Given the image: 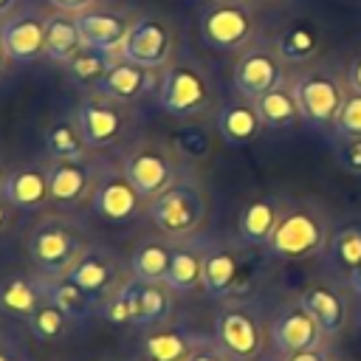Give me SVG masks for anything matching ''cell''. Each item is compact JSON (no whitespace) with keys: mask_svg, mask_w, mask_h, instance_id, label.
<instances>
[{"mask_svg":"<svg viewBox=\"0 0 361 361\" xmlns=\"http://www.w3.org/2000/svg\"><path fill=\"white\" fill-rule=\"evenodd\" d=\"M42 288H45V299L54 302L62 313H68L76 324L102 319V305L85 288H79L71 276H54V279L42 276Z\"/></svg>","mask_w":361,"mask_h":361,"instance_id":"cell-24","label":"cell"},{"mask_svg":"<svg viewBox=\"0 0 361 361\" xmlns=\"http://www.w3.org/2000/svg\"><path fill=\"white\" fill-rule=\"evenodd\" d=\"M279 54L271 48H251L245 51L237 65H234V87L240 96H245L248 102L259 99L262 93L274 90L276 85H282V68H279Z\"/></svg>","mask_w":361,"mask_h":361,"instance_id":"cell-17","label":"cell"},{"mask_svg":"<svg viewBox=\"0 0 361 361\" xmlns=\"http://www.w3.org/2000/svg\"><path fill=\"white\" fill-rule=\"evenodd\" d=\"M212 104V82L206 71L192 59H169L158 82V107L166 116L189 118L200 116Z\"/></svg>","mask_w":361,"mask_h":361,"instance_id":"cell-3","label":"cell"},{"mask_svg":"<svg viewBox=\"0 0 361 361\" xmlns=\"http://www.w3.org/2000/svg\"><path fill=\"white\" fill-rule=\"evenodd\" d=\"M73 319L68 316V313H62L54 302H42L28 319H25V330H28V336L34 338V341H39V344H56V341H62V338H68L71 336V330H73Z\"/></svg>","mask_w":361,"mask_h":361,"instance_id":"cell-33","label":"cell"},{"mask_svg":"<svg viewBox=\"0 0 361 361\" xmlns=\"http://www.w3.org/2000/svg\"><path fill=\"white\" fill-rule=\"evenodd\" d=\"M203 254H206V240L197 234L172 243L169 271L164 282L175 296L195 293L203 285Z\"/></svg>","mask_w":361,"mask_h":361,"instance_id":"cell-23","label":"cell"},{"mask_svg":"<svg viewBox=\"0 0 361 361\" xmlns=\"http://www.w3.org/2000/svg\"><path fill=\"white\" fill-rule=\"evenodd\" d=\"M0 195L8 200L11 209L39 212L45 203H51L48 164H23V166L11 169L3 180Z\"/></svg>","mask_w":361,"mask_h":361,"instance_id":"cell-19","label":"cell"},{"mask_svg":"<svg viewBox=\"0 0 361 361\" xmlns=\"http://www.w3.org/2000/svg\"><path fill=\"white\" fill-rule=\"evenodd\" d=\"M87 243L90 240L85 237V231L73 220H68L62 212L48 214L28 234L25 251H28L31 271H37L45 279L65 276L79 259V254L87 248Z\"/></svg>","mask_w":361,"mask_h":361,"instance_id":"cell-2","label":"cell"},{"mask_svg":"<svg viewBox=\"0 0 361 361\" xmlns=\"http://www.w3.org/2000/svg\"><path fill=\"white\" fill-rule=\"evenodd\" d=\"M214 3H226V0H214Z\"/></svg>","mask_w":361,"mask_h":361,"instance_id":"cell-53","label":"cell"},{"mask_svg":"<svg viewBox=\"0 0 361 361\" xmlns=\"http://www.w3.org/2000/svg\"><path fill=\"white\" fill-rule=\"evenodd\" d=\"M254 107L259 113V121L265 127H274V130H285L302 118L296 93L288 85H276L274 90L262 93L259 99H254Z\"/></svg>","mask_w":361,"mask_h":361,"instance_id":"cell-31","label":"cell"},{"mask_svg":"<svg viewBox=\"0 0 361 361\" xmlns=\"http://www.w3.org/2000/svg\"><path fill=\"white\" fill-rule=\"evenodd\" d=\"M327 240L322 220L305 209L285 212L268 240V254L276 259H305L313 257Z\"/></svg>","mask_w":361,"mask_h":361,"instance_id":"cell-10","label":"cell"},{"mask_svg":"<svg viewBox=\"0 0 361 361\" xmlns=\"http://www.w3.org/2000/svg\"><path fill=\"white\" fill-rule=\"evenodd\" d=\"M93 90L102 93V96H110L116 102L133 104V102H141L149 90H158V85H155V71L152 68H144V65H135V62L118 56L110 65V71L96 82Z\"/></svg>","mask_w":361,"mask_h":361,"instance_id":"cell-20","label":"cell"},{"mask_svg":"<svg viewBox=\"0 0 361 361\" xmlns=\"http://www.w3.org/2000/svg\"><path fill=\"white\" fill-rule=\"evenodd\" d=\"M189 361H231V355L214 341V336H209L195 353H192V358Z\"/></svg>","mask_w":361,"mask_h":361,"instance_id":"cell-41","label":"cell"},{"mask_svg":"<svg viewBox=\"0 0 361 361\" xmlns=\"http://www.w3.org/2000/svg\"><path fill=\"white\" fill-rule=\"evenodd\" d=\"M121 56L135 62V65H144V68H164L172 56V31L164 20L152 17V14H144V17H135L133 25H130V34L121 45Z\"/></svg>","mask_w":361,"mask_h":361,"instance_id":"cell-15","label":"cell"},{"mask_svg":"<svg viewBox=\"0 0 361 361\" xmlns=\"http://www.w3.org/2000/svg\"><path fill=\"white\" fill-rule=\"evenodd\" d=\"M110 169V161L102 158H76V161H51L48 183H51V206L62 214L76 212L90 203V195L102 175Z\"/></svg>","mask_w":361,"mask_h":361,"instance_id":"cell-6","label":"cell"},{"mask_svg":"<svg viewBox=\"0 0 361 361\" xmlns=\"http://www.w3.org/2000/svg\"><path fill=\"white\" fill-rule=\"evenodd\" d=\"M330 257L344 271H353L361 262V228H341L330 243Z\"/></svg>","mask_w":361,"mask_h":361,"instance_id":"cell-37","label":"cell"},{"mask_svg":"<svg viewBox=\"0 0 361 361\" xmlns=\"http://www.w3.org/2000/svg\"><path fill=\"white\" fill-rule=\"evenodd\" d=\"M257 361H282V355L274 350V353H265V355H262V358H257Z\"/></svg>","mask_w":361,"mask_h":361,"instance_id":"cell-49","label":"cell"},{"mask_svg":"<svg viewBox=\"0 0 361 361\" xmlns=\"http://www.w3.org/2000/svg\"><path fill=\"white\" fill-rule=\"evenodd\" d=\"M45 302V288L42 276L37 271H11L0 276V316L23 322Z\"/></svg>","mask_w":361,"mask_h":361,"instance_id":"cell-22","label":"cell"},{"mask_svg":"<svg viewBox=\"0 0 361 361\" xmlns=\"http://www.w3.org/2000/svg\"><path fill=\"white\" fill-rule=\"evenodd\" d=\"M121 54H110V51H99V48H90V45H82L68 62H65V71L68 76L76 82V85H93L110 71V65L118 59Z\"/></svg>","mask_w":361,"mask_h":361,"instance_id":"cell-35","label":"cell"},{"mask_svg":"<svg viewBox=\"0 0 361 361\" xmlns=\"http://www.w3.org/2000/svg\"><path fill=\"white\" fill-rule=\"evenodd\" d=\"M102 319L113 327L138 330V322H141V282L130 276L116 293H110L102 305Z\"/></svg>","mask_w":361,"mask_h":361,"instance_id":"cell-32","label":"cell"},{"mask_svg":"<svg viewBox=\"0 0 361 361\" xmlns=\"http://www.w3.org/2000/svg\"><path fill=\"white\" fill-rule=\"evenodd\" d=\"M265 3H268V0H265Z\"/></svg>","mask_w":361,"mask_h":361,"instance_id":"cell-54","label":"cell"},{"mask_svg":"<svg viewBox=\"0 0 361 361\" xmlns=\"http://www.w3.org/2000/svg\"><path fill=\"white\" fill-rule=\"evenodd\" d=\"M299 302L305 305V310L316 319V324L322 327L324 336H338L344 322H347V307L344 299L330 288V285H307L299 296Z\"/></svg>","mask_w":361,"mask_h":361,"instance_id":"cell-26","label":"cell"},{"mask_svg":"<svg viewBox=\"0 0 361 361\" xmlns=\"http://www.w3.org/2000/svg\"><path fill=\"white\" fill-rule=\"evenodd\" d=\"M6 59H8V54H6V45H3V37H0V73L6 71Z\"/></svg>","mask_w":361,"mask_h":361,"instance_id":"cell-48","label":"cell"},{"mask_svg":"<svg viewBox=\"0 0 361 361\" xmlns=\"http://www.w3.org/2000/svg\"><path fill=\"white\" fill-rule=\"evenodd\" d=\"M347 82H350V87H353L355 93H361V56L350 65V71H347Z\"/></svg>","mask_w":361,"mask_h":361,"instance_id":"cell-44","label":"cell"},{"mask_svg":"<svg viewBox=\"0 0 361 361\" xmlns=\"http://www.w3.org/2000/svg\"><path fill=\"white\" fill-rule=\"evenodd\" d=\"M282 361H330V355L322 347H313V350H299V353L282 355Z\"/></svg>","mask_w":361,"mask_h":361,"instance_id":"cell-42","label":"cell"},{"mask_svg":"<svg viewBox=\"0 0 361 361\" xmlns=\"http://www.w3.org/2000/svg\"><path fill=\"white\" fill-rule=\"evenodd\" d=\"M209 214V200L195 175L178 172V178L147 203V217L158 234L169 240H186L200 231Z\"/></svg>","mask_w":361,"mask_h":361,"instance_id":"cell-1","label":"cell"},{"mask_svg":"<svg viewBox=\"0 0 361 361\" xmlns=\"http://www.w3.org/2000/svg\"><path fill=\"white\" fill-rule=\"evenodd\" d=\"M175 313V293L166 282H141V322L138 330H149L158 324L172 322Z\"/></svg>","mask_w":361,"mask_h":361,"instance_id":"cell-36","label":"cell"},{"mask_svg":"<svg viewBox=\"0 0 361 361\" xmlns=\"http://www.w3.org/2000/svg\"><path fill=\"white\" fill-rule=\"evenodd\" d=\"M333 127L344 141L347 138H361V93L353 90L350 96H344V104H341Z\"/></svg>","mask_w":361,"mask_h":361,"instance_id":"cell-38","label":"cell"},{"mask_svg":"<svg viewBox=\"0 0 361 361\" xmlns=\"http://www.w3.org/2000/svg\"><path fill=\"white\" fill-rule=\"evenodd\" d=\"M206 338H209L206 333H197L183 322H166V324L141 330L138 361H189L192 353Z\"/></svg>","mask_w":361,"mask_h":361,"instance_id":"cell-14","label":"cell"},{"mask_svg":"<svg viewBox=\"0 0 361 361\" xmlns=\"http://www.w3.org/2000/svg\"><path fill=\"white\" fill-rule=\"evenodd\" d=\"M259 127H262V121H259L254 102H228L217 113V130H220L223 141L231 147L251 144L257 138Z\"/></svg>","mask_w":361,"mask_h":361,"instance_id":"cell-27","label":"cell"},{"mask_svg":"<svg viewBox=\"0 0 361 361\" xmlns=\"http://www.w3.org/2000/svg\"><path fill=\"white\" fill-rule=\"evenodd\" d=\"M212 336L231 361H257L265 355V327L245 302H226L214 316Z\"/></svg>","mask_w":361,"mask_h":361,"instance_id":"cell-7","label":"cell"},{"mask_svg":"<svg viewBox=\"0 0 361 361\" xmlns=\"http://www.w3.org/2000/svg\"><path fill=\"white\" fill-rule=\"evenodd\" d=\"M6 333H8V330H6V327H3V322H0V338H3Z\"/></svg>","mask_w":361,"mask_h":361,"instance_id":"cell-51","label":"cell"},{"mask_svg":"<svg viewBox=\"0 0 361 361\" xmlns=\"http://www.w3.org/2000/svg\"><path fill=\"white\" fill-rule=\"evenodd\" d=\"M118 166L127 175V180L147 200L161 195L178 178V172H180L178 152L166 141H161V138H138V141H133L124 149Z\"/></svg>","mask_w":361,"mask_h":361,"instance_id":"cell-4","label":"cell"},{"mask_svg":"<svg viewBox=\"0 0 361 361\" xmlns=\"http://www.w3.org/2000/svg\"><path fill=\"white\" fill-rule=\"evenodd\" d=\"M82 34H79V20L71 11H54L45 20V56L54 62H68L79 48H82Z\"/></svg>","mask_w":361,"mask_h":361,"instance_id":"cell-30","label":"cell"},{"mask_svg":"<svg viewBox=\"0 0 361 361\" xmlns=\"http://www.w3.org/2000/svg\"><path fill=\"white\" fill-rule=\"evenodd\" d=\"M79 20V34L82 42L99 51H110V54H121V45L130 34L133 20L121 11H110V8H85L76 14Z\"/></svg>","mask_w":361,"mask_h":361,"instance_id":"cell-21","label":"cell"},{"mask_svg":"<svg viewBox=\"0 0 361 361\" xmlns=\"http://www.w3.org/2000/svg\"><path fill=\"white\" fill-rule=\"evenodd\" d=\"M45 149L51 155V161H76V158H87L90 147L79 130V121L73 113L54 118L45 127Z\"/></svg>","mask_w":361,"mask_h":361,"instance_id":"cell-28","label":"cell"},{"mask_svg":"<svg viewBox=\"0 0 361 361\" xmlns=\"http://www.w3.org/2000/svg\"><path fill=\"white\" fill-rule=\"evenodd\" d=\"M147 197L127 180V175L121 172V166L116 169L110 164V169L102 175V180L96 183L93 195H90V212L107 223L116 226H127L133 220H138L141 214H147Z\"/></svg>","mask_w":361,"mask_h":361,"instance_id":"cell-9","label":"cell"},{"mask_svg":"<svg viewBox=\"0 0 361 361\" xmlns=\"http://www.w3.org/2000/svg\"><path fill=\"white\" fill-rule=\"evenodd\" d=\"M200 37L209 48L237 51L248 45V39L254 37V17L243 3H234V0L214 3L200 17Z\"/></svg>","mask_w":361,"mask_h":361,"instance_id":"cell-11","label":"cell"},{"mask_svg":"<svg viewBox=\"0 0 361 361\" xmlns=\"http://www.w3.org/2000/svg\"><path fill=\"white\" fill-rule=\"evenodd\" d=\"M319 51V28L310 20H296L276 37V54L282 62H307Z\"/></svg>","mask_w":361,"mask_h":361,"instance_id":"cell-34","label":"cell"},{"mask_svg":"<svg viewBox=\"0 0 361 361\" xmlns=\"http://www.w3.org/2000/svg\"><path fill=\"white\" fill-rule=\"evenodd\" d=\"M14 6H17V0H0V20H3V17H8Z\"/></svg>","mask_w":361,"mask_h":361,"instance_id":"cell-47","label":"cell"},{"mask_svg":"<svg viewBox=\"0 0 361 361\" xmlns=\"http://www.w3.org/2000/svg\"><path fill=\"white\" fill-rule=\"evenodd\" d=\"M56 11H71V14H79V11H85V8H90L96 0H48Z\"/></svg>","mask_w":361,"mask_h":361,"instance_id":"cell-43","label":"cell"},{"mask_svg":"<svg viewBox=\"0 0 361 361\" xmlns=\"http://www.w3.org/2000/svg\"><path fill=\"white\" fill-rule=\"evenodd\" d=\"M350 288H353V290L361 296V262H358V265L350 271Z\"/></svg>","mask_w":361,"mask_h":361,"instance_id":"cell-45","label":"cell"},{"mask_svg":"<svg viewBox=\"0 0 361 361\" xmlns=\"http://www.w3.org/2000/svg\"><path fill=\"white\" fill-rule=\"evenodd\" d=\"M8 209H11V206H8V200L0 195V234H3V228L8 226Z\"/></svg>","mask_w":361,"mask_h":361,"instance_id":"cell-46","label":"cell"},{"mask_svg":"<svg viewBox=\"0 0 361 361\" xmlns=\"http://www.w3.org/2000/svg\"><path fill=\"white\" fill-rule=\"evenodd\" d=\"M73 116H76L79 130L90 149H107L133 135L130 107L124 102H116L96 90L90 96L79 99V104L73 107Z\"/></svg>","mask_w":361,"mask_h":361,"instance_id":"cell-5","label":"cell"},{"mask_svg":"<svg viewBox=\"0 0 361 361\" xmlns=\"http://www.w3.org/2000/svg\"><path fill=\"white\" fill-rule=\"evenodd\" d=\"M45 20L34 8H20L3 17L0 37L6 45L8 59L14 62H34L45 54Z\"/></svg>","mask_w":361,"mask_h":361,"instance_id":"cell-16","label":"cell"},{"mask_svg":"<svg viewBox=\"0 0 361 361\" xmlns=\"http://www.w3.org/2000/svg\"><path fill=\"white\" fill-rule=\"evenodd\" d=\"M172 243L169 237L158 234V237H144L133 254L127 257L130 265V276L138 282H164L166 271H169V257H172Z\"/></svg>","mask_w":361,"mask_h":361,"instance_id":"cell-25","label":"cell"},{"mask_svg":"<svg viewBox=\"0 0 361 361\" xmlns=\"http://www.w3.org/2000/svg\"><path fill=\"white\" fill-rule=\"evenodd\" d=\"M65 276H71L99 305H104V299L110 293H116L130 279V265L110 245H104V243H87V248L79 254V259L73 262V268Z\"/></svg>","mask_w":361,"mask_h":361,"instance_id":"cell-8","label":"cell"},{"mask_svg":"<svg viewBox=\"0 0 361 361\" xmlns=\"http://www.w3.org/2000/svg\"><path fill=\"white\" fill-rule=\"evenodd\" d=\"M240 276H243V259L237 254V248L226 245V243H206V254H203V293L209 299H231L240 288Z\"/></svg>","mask_w":361,"mask_h":361,"instance_id":"cell-18","label":"cell"},{"mask_svg":"<svg viewBox=\"0 0 361 361\" xmlns=\"http://www.w3.org/2000/svg\"><path fill=\"white\" fill-rule=\"evenodd\" d=\"M279 206L276 200L271 197H259V200H251L248 206H243L240 212V220H237V231H240V240L245 245H268L276 223H279Z\"/></svg>","mask_w":361,"mask_h":361,"instance_id":"cell-29","label":"cell"},{"mask_svg":"<svg viewBox=\"0 0 361 361\" xmlns=\"http://www.w3.org/2000/svg\"><path fill=\"white\" fill-rule=\"evenodd\" d=\"M338 164L353 172V175H361V138H347L338 149Z\"/></svg>","mask_w":361,"mask_h":361,"instance_id":"cell-39","label":"cell"},{"mask_svg":"<svg viewBox=\"0 0 361 361\" xmlns=\"http://www.w3.org/2000/svg\"><path fill=\"white\" fill-rule=\"evenodd\" d=\"M290 87L296 93L299 113L310 127H322V124L336 121V116L344 104V93L330 73H322V71L302 73Z\"/></svg>","mask_w":361,"mask_h":361,"instance_id":"cell-12","label":"cell"},{"mask_svg":"<svg viewBox=\"0 0 361 361\" xmlns=\"http://www.w3.org/2000/svg\"><path fill=\"white\" fill-rule=\"evenodd\" d=\"M0 361H31V355H28L25 344H23L17 336L6 333V336L0 338Z\"/></svg>","mask_w":361,"mask_h":361,"instance_id":"cell-40","label":"cell"},{"mask_svg":"<svg viewBox=\"0 0 361 361\" xmlns=\"http://www.w3.org/2000/svg\"><path fill=\"white\" fill-rule=\"evenodd\" d=\"M268 338H271V347L279 355H290V353H299V350L322 347L324 333L316 324V319L305 310V305L293 302V305H285L274 313V319L268 324Z\"/></svg>","mask_w":361,"mask_h":361,"instance_id":"cell-13","label":"cell"},{"mask_svg":"<svg viewBox=\"0 0 361 361\" xmlns=\"http://www.w3.org/2000/svg\"><path fill=\"white\" fill-rule=\"evenodd\" d=\"M6 175H8V172L3 169V161H0V189H3V180H6Z\"/></svg>","mask_w":361,"mask_h":361,"instance_id":"cell-50","label":"cell"},{"mask_svg":"<svg viewBox=\"0 0 361 361\" xmlns=\"http://www.w3.org/2000/svg\"><path fill=\"white\" fill-rule=\"evenodd\" d=\"M104 361H133V358H104Z\"/></svg>","mask_w":361,"mask_h":361,"instance_id":"cell-52","label":"cell"}]
</instances>
